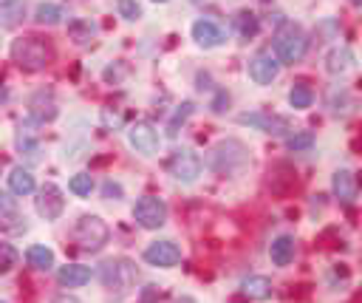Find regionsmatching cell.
<instances>
[{
    "instance_id": "10",
    "label": "cell",
    "mask_w": 362,
    "mask_h": 303,
    "mask_svg": "<svg viewBox=\"0 0 362 303\" xmlns=\"http://www.w3.org/2000/svg\"><path fill=\"white\" fill-rule=\"evenodd\" d=\"M34 207H37V212L45 218V221H57L59 215H62V210H65V198H62V190L57 187V184H42L40 187V193H37V198H34Z\"/></svg>"
},
{
    "instance_id": "18",
    "label": "cell",
    "mask_w": 362,
    "mask_h": 303,
    "mask_svg": "<svg viewBox=\"0 0 362 303\" xmlns=\"http://www.w3.org/2000/svg\"><path fill=\"white\" fill-rule=\"evenodd\" d=\"M240 292L252 300H266L272 297V280L263 278V275H249L243 283H240Z\"/></svg>"
},
{
    "instance_id": "13",
    "label": "cell",
    "mask_w": 362,
    "mask_h": 303,
    "mask_svg": "<svg viewBox=\"0 0 362 303\" xmlns=\"http://www.w3.org/2000/svg\"><path fill=\"white\" fill-rule=\"evenodd\" d=\"M331 190H334L337 201H342V204H354L356 195H359V181H356V176H354L351 170L339 167V170L331 176Z\"/></svg>"
},
{
    "instance_id": "5",
    "label": "cell",
    "mask_w": 362,
    "mask_h": 303,
    "mask_svg": "<svg viewBox=\"0 0 362 303\" xmlns=\"http://www.w3.org/2000/svg\"><path fill=\"white\" fill-rule=\"evenodd\" d=\"M167 170H170V176H173L175 181L192 184V181L201 176L204 161H201V156H198L195 150H189V147H175V150L170 153V159H167Z\"/></svg>"
},
{
    "instance_id": "23",
    "label": "cell",
    "mask_w": 362,
    "mask_h": 303,
    "mask_svg": "<svg viewBox=\"0 0 362 303\" xmlns=\"http://www.w3.org/2000/svg\"><path fill=\"white\" fill-rule=\"evenodd\" d=\"M68 34H71V40H74L76 45H88V42L93 40V34H96V25H93L90 20H74V23L68 25Z\"/></svg>"
},
{
    "instance_id": "35",
    "label": "cell",
    "mask_w": 362,
    "mask_h": 303,
    "mask_svg": "<svg viewBox=\"0 0 362 303\" xmlns=\"http://www.w3.org/2000/svg\"><path fill=\"white\" fill-rule=\"evenodd\" d=\"M6 102H8V91L0 85V105H6Z\"/></svg>"
},
{
    "instance_id": "16",
    "label": "cell",
    "mask_w": 362,
    "mask_h": 303,
    "mask_svg": "<svg viewBox=\"0 0 362 303\" xmlns=\"http://www.w3.org/2000/svg\"><path fill=\"white\" fill-rule=\"evenodd\" d=\"M269 255H272L274 266H288L294 261V238L291 235H277L269 246Z\"/></svg>"
},
{
    "instance_id": "33",
    "label": "cell",
    "mask_w": 362,
    "mask_h": 303,
    "mask_svg": "<svg viewBox=\"0 0 362 303\" xmlns=\"http://www.w3.org/2000/svg\"><path fill=\"white\" fill-rule=\"evenodd\" d=\"M102 195L119 201V198H122V184H119V181H105V184H102Z\"/></svg>"
},
{
    "instance_id": "26",
    "label": "cell",
    "mask_w": 362,
    "mask_h": 303,
    "mask_svg": "<svg viewBox=\"0 0 362 303\" xmlns=\"http://www.w3.org/2000/svg\"><path fill=\"white\" fill-rule=\"evenodd\" d=\"M31 116H34V122H51L57 116V105L54 102H45L42 105V93H37L31 99Z\"/></svg>"
},
{
    "instance_id": "9",
    "label": "cell",
    "mask_w": 362,
    "mask_h": 303,
    "mask_svg": "<svg viewBox=\"0 0 362 303\" xmlns=\"http://www.w3.org/2000/svg\"><path fill=\"white\" fill-rule=\"evenodd\" d=\"M249 79L257 82V85H272L280 74V62L272 51H257L252 59H249Z\"/></svg>"
},
{
    "instance_id": "36",
    "label": "cell",
    "mask_w": 362,
    "mask_h": 303,
    "mask_svg": "<svg viewBox=\"0 0 362 303\" xmlns=\"http://www.w3.org/2000/svg\"><path fill=\"white\" fill-rule=\"evenodd\" d=\"M351 3H354V6H362V0H351Z\"/></svg>"
},
{
    "instance_id": "19",
    "label": "cell",
    "mask_w": 362,
    "mask_h": 303,
    "mask_svg": "<svg viewBox=\"0 0 362 303\" xmlns=\"http://www.w3.org/2000/svg\"><path fill=\"white\" fill-rule=\"evenodd\" d=\"M34 176L25 170V167H14L11 173H8V190L14 193V195H28V193H34Z\"/></svg>"
},
{
    "instance_id": "11",
    "label": "cell",
    "mask_w": 362,
    "mask_h": 303,
    "mask_svg": "<svg viewBox=\"0 0 362 303\" xmlns=\"http://www.w3.org/2000/svg\"><path fill=\"white\" fill-rule=\"evenodd\" d=\"M240 125H249L255 130H263V133H272V136H280L288 130V119L280 116V113H266V110H252V113H240L238 116Z\"/></svg>"
},
{
    "instance_id": "7",
    "label": "cell",
    "mask_w": 362,
    "mask_h": 303,
    "mask_svg": "<svg viewBox=\"0 0 362 303\" xmlns=\"http://www.w3.org/2000/svg\"><path fill=\"white\" fill-rule=\"evenodd\" d=\"M133 218L144 229H158L167 221V204L158 195H141L133 207Z\"/></svg>"
},
{
    "instance_id": "8",
    "label": "cell",
    "mask_w": 362,
    "mask_h": 303,
    "mask_svg": "<svg viewBox=\"0 0 362 303\" xmlns=\"http://www.w3.org/2000/svg\"><path fill=\"white\" fill-rule=\"evenodd\" d=\"M127 142L136 153L141 156H156L158 153V144H161V136L158 130L150 125V122H133L127 127Z\"/></svg>"
},
{
    "instance_id": "30",
    "label": "cell",
    "mask_w": 362,
    "mask_h": 303,
    "mask_svg": "<svg viewBox=\"0 0 362 303\" xmlns=\"http://www.w3.org/2000/svg\"><path fill=\"white\" fill-rule=\"evenodd\" d=\"M311 144H314V133L311 130H300V133H288L286 136V147L294 150V153L297 150H308Z\"/></svg>"
},
{
    "instance_id": "34",
    "label": "cell",
    "mask_w": 362,
    "mask_h": 303,
    "mask_svg": "<svg viewBox=\"0 0 362 303\" xmlns=\"http://www.w3.org/2000/svg\"><path fill=\"white\" fill-rule=\"evenodd\" d=\"M51 303H82L79 297H74V295H57Z\"/></svg>"
},
{
    "instance_id": "12",
    "label": "cell",
    "mask_w": 362,
    "mask_h": 303,
    "mask_svg": "<svg viewBox=\"0 0 362 303\" xmlns=\"http://www.w3.org/2000/svg\"><path fill=\"white\" fill-rule=\"evenodd\" d=\"M144 261H147L150 266L170 269V266H175V263L181 261V249H178V244H173V241H153V244L144 249Z\"/></svg>"
},
{
    "instance_id": "14",
    "label": "cell",
    "mask_w": 362,
    "mask_h": 303,
    "mask_svg": "<svg viewBox=\"0 0 362 303\" xmlns=\"http://www.w3.org/2000/svg\"><path fill=\"white\" fill-rule=\"evenodd\" d=\"M192 40H195L198 45H204V48H215V45H221L226 37H223V28H221L218 23L201 17V20L192 23Z\"/></svg>"
},
{
    "instance_id": "15",
    "label": "cell",
    "mask_w": 362,
    "mask_h": 303,
    "mask_svg": "<svg viewBox=\"0 0 362 303\" xmlns=\"http://www.w3.org/2000/svg\"><path fill=\"white\" fill-rule=\"evenodd\" d=\"M90 266H82V263H68V266H59L57 269V280L59 286H68V289H76V286H85L90 280Z\"/></svg>"
},
{
    "instance_id": "37",
    "label": "cell",
    "mask_w": 362,
    "mask_h": 303,
    "mask_svg": "<svg viewBox=\"0 0 362 303\" xmlns=\"http://www.w3.org/2000/svg\"><path fill=\"white\" fill-rule=\"evenodd\" d=\"M153 3H167V0H153Z\"/></svg>"
},
{
    "instance_id": "22",
    "label": "cell",
    "mask_w": 362,
    "mask_h": 303,
    "mask_svg": "<svg viewBox=\"0 0 362 303\" xmlns=\"http://www.w3.org/2000/svg\"><path fill=\"white\" fill-rule=\"evenodd\" d=\"M235 28H238V34H240L243 40H252V37H257V31H260V20H257L252 11H238Z\"/></svg>"
},
{
    "instance_id": "21",
    "label": "cell",
    "mask_w": 362,
    "mask_h": 303,
    "mask_svg": "<svg viewBox=\"0 0 362 303\" xmlns=\"http://www.w3.org/2000/svg\"><path fill=\"white\" fill-rule=\"evenodd\" d=\"M288 102H291V108H297V110L311 108V102H314V91H311V85H308V82H294L291 91H288Z\"/></svg>"
},
{
    "instance_id": "20",
    "label": "cell",
    "mask_w": 362,
    "mask_h": 303,
    "mask_svg": "<svg viewBox=\"0 0 362 303\" xmlns=\"http://www.w3.org/2000/svg\"><path fill=\"white\" fill-rule=\"evenodd\" d=\"M25 261H28V266L48 272V269L54 266V252H51L45 244H31V246L25 249Z\"/></svg>"
},
{
    "instance_id": "31",
    "label": "cell",
    "mask_w": 362,
    "mask_h": 303,
    "mask_svg": "<svg viewBox=\"0 0 362 303\" xmlns=\"http://www.w3.org/2000/svg\"><path fill=\"white\" fill-rule=\"evenodd\" d=\"M116 8L124 20H139L141 17V6L136 0H116Z\"/></svg>"
},
{
    "instance_id": "17",
    "label": "cell",
    "mask_w": 362,
    "mask_h": 303,
    "mask_svg": "<svg viewBox=\"0 0 362 303\" xmlns=\"http://www.w3.org/2000/svg\"><path fill=\"white\" fill-rule=\"evenodd\" d=\"M351 65H354V51L348 45H337L325 57V71L328 74H345Z\"/></svg>"
},
{
    "instance_id": "25",
    "label": "cell",
    "mask_w": 362,
    "mask_h": 303,
    "mask_svg": "<svg viewBox=\"0 0 362 303\" xmlns=\"http://www.w3.org/2000/svg\"><path fill=\"white\" fill-rule=\"evenodd\" d=\"M17 150L28 159V161H37L40 159V142L31 136V130H17Z\"/></svg>"
},
{
    "instance_id": "6",
    "label": "cell",
    "mask_w": 362,
    "mask_h": 303,
    "mask_svg": "<svg viewBox=\"0 0 362 303\" xmlns=\"http://www.w3.org/2000/svg\"><path fill=\"white\" fill-rule=\"evenodd\" d=\"M99 275H102V283H105L110 292L116 289L119 295H124V292L133 286L136 269H133V263H130L127 258H113V261H105V263H102Z\"/></svg>"
},
{
    "instance_id": "24",
    "label": "cell",
    "mask_w": 362,
    "mask_h": 303,
    "mask_svg": "<svg viewBox=\"0 0 362 303\" xmlns=\"http://www.w3.org/2000/svg\"><path fill=\"white\" fill-rule=\"evenodd\" d=\"M62 17H65V14H62V8H59L57 3H40V6L34 8V20H37L40 25H57Z\"/></svg>"
},
{
    "instance_id": "2",
    "label": "cell",
    "mask_w": 362,
    "mask_h": 303,
    "mask_svg": "<svg viewBox=\"0 0 362 303\" xmlns=\"http://www.w3.org/2000/svg\"><path fill=\"white\" fill-rule=\"evenodd\" d=\"M308 51V34L297 23H283L274 31V57L283 65H294L305 57Z\"/></svg>"
},
{
    "instance_id": "32",
    "label": "cell",
    "mask_w": 362,
    "mask_h": 303,
    "mask_svg": "<svg viewBox=\"0 0 362 303\" xmlns=\"http://www.w3.org/2000/svg\"><path fill=\"white\" fill-rule=\"evenodd\" d=\"M17 212V198H11V193L0 190V215H14Z\"/></svg>"
},
{
    "instance_id": "3",
    "label": "cell",
    "mask_w": 362,
    "mask_h": 303,
    "mask_svg": "<svg viewBox=\"0 0 362 303\" xmlns=\"http://www.w3.org/2000/svg\"><path fill=\"white\" fill-rule=\"evenodd\" d=\"M246 164H249V150L238 139H226V142L215 144L212 153H209V167L215 173H221V176L240 173Z\"/></svg>"
},
{
    "instance_id": "28",
    "label": "cell",
    "mask_w": 362,
    "mask_h": 303,
    "mask_svg": "<svg viewBox=\"0 0 362 303\" xmlns=\"http://www.w3.org/2000/svg\"><path fill=\"white\" fill-rule=\"evenodd\" d=\"M68 190H71L74 195H79V198L90 195V193H93V178H90V173H76V176L68 181Z\"/></svg>"
},
{
    "instance_id": "27",
    "label": "cell",
    "mask_w": 362,
    "mask_h": 303,
    "mask_svg": "<svg viewBox=\"0 0 362 303\" xmlns=\"http://www.w3.org/2000/svg\"><path fill=\"white\" fill-rule=\"evenodd\" d=\"M192 108H195L192 102L178 105V110H175V113L170 116V122H167V136H175V133H178V127H181V125H184V122L192 116Z\"/></svg>"
},
{
    "instance_id": "29",
    "label": "cell",
    "mask_w": 362,
    "mask_h": 303,
    "mask_svg": "<svg viewBox=\"0 0 362 303\" xmlns=\"http://www.w3.org/2000/svg\"><path fill=\"white\" fill-rule=\"evenodd\" d=\"M17 261H20V252H17V249H14L11 244L0 241V275L11 272V269L17 266Z\"/></svg>"
},
{
    "instance_id": "1",
    "label": "cell",
    "mask_w": 362,
    "mask_h": 303,
    "mask_svg": "<svg viewBox=\"0 0 362 303\" xmlns=\"http://www.w3.org/2000/svg\"><path fill=\"white\" fill-rule=\"evenodd\" d=\"M11 59L23 71H42L54 62V45L45 37H37V34L17 37L11 42Z\"/></svg>"
},
{
    "instance_id": "4",
    "label": "cell",
    "mask_w": 362,
    "mask_h": 303,
    "mask_svg": "<svg viewBox=\"0 0 362 303\" xmlns=\"http://www.w3.org/2000/svg\"><path fill=\"white\" fill-rule=\"evenodd\" d=\"M71 238H74V244H76L79 249H85V252H99V249L107 244L110 229H107V224H105L99 215H82V218H76V224H74V229H71Z\"/></svg>"
}]
</instances>
